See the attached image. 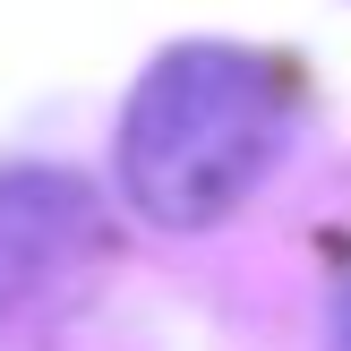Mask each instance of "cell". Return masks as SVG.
I'll list each match as a JSON object with an SVG mask.
<instances>
[{"instance_id":"6da1fadb","label":"cell","mask_w":351,"mask_h":351,"mask_svg":"<svg viewBox=\"0 0 351 351\" xmlns=\"http://www.w3.org/2000/svg\"><path fill=\"white\" fill-rule=\"evenodd\" d=\"M300 129V86L274 51L171 43L120 103V197L154 232H215L266 189Z\"/></svg>"},{"instance_id":"7a4b0ae2","label":"cell","mask_w":351,"mask_h":351,"mask_svg":"<svg viewBox=\"0 0 351 351\" xmlns=\"http://www.w3.org/2000/svg\"><path fill=\"white\" fill-rule=\"evenodd\" d=\"M95 232V197L69 171H0V308L43 291Z\"/></svg>"},{"instance_id":"3957f363","label":"cell","mask_w":351,"mask_h":351,"mask_svg":"<svg viewBox=\"0 0 351 351\" xmlns=\"http://www.w3.org/2000/svg\"><path fill=\"white\" fill-rule=\"evenodd\" d=\"M326 351H351V274H343V291H335V317H326Z\"/></svg>"}]
</instances>
